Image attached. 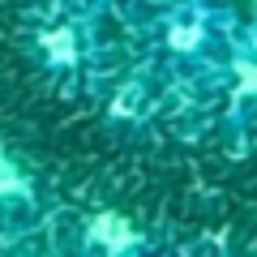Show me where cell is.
I'll use <instances>...</instances> for the list:
<instances>
[{
    "label": "cell",
    "instance_id": "1",
    "mask_svg": "<svg viewBox=\"0 0 257 257\" xmlns=\"http://www.w3.org/2000/svg\"><path fill=\"white\" fill-rule=\"evenodd\" d=\"M22 189V176L13 172V163L5 155H0V193H18Z\"/></svg>",
    "mask_w": 257,
    "mask_h": 257
}]
</instances>
